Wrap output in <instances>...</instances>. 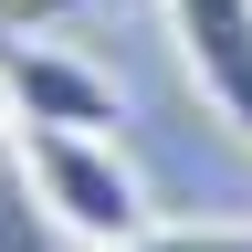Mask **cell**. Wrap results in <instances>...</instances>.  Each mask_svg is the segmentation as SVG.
Segmentation results:
<instances>
[{
    "mask_svg": "<svg viewBox=\"0 0 252 252\" xmlns=\"http://www.w3.org/2000/svg\"><path fill=\"white\" fill-rule=\"evenodd\" d=\"M11 168L21 200L53 220L74 252H116L147 231V179L126 168L116 137H74V126H11Z\"/></svg>",
    "mask_w": 252,
    "mask_h": 252,
    "instance_id": "obj_1",
    "label": "cell"
},
{
    "mask_svg": "<svg viewBox=\"0 0 252 252\" xmlns=\"http://www.w3.org/2000/svg\"><path fill=\"white\" fill-rule=\"evenodd\" d=\"M0 116L105 137V126H126V84L105 63H84L74 42H53V32H0Z\"/></svg>",
    "mask_w": 252,
    "mask_h": 252,
    "instance_id": "obj_2",
    "label": "cell"
},
{
    "mask_svg": "<svg viewBox=\"0 0 252 252\" xmlns=\"http://www.w3.org/2000/svg\"><path fill=\"white\" fill-rule=\"evenodd\" d=\"M168 42L189 63V84H200V105L252 158V0H168Z\"/></svg>",
    "mask_w": 252,
    "mask_h": 252,
    "instance_id": "obj_3",
    "label": "cell"
},
{
    "mask_svg": "<svg viewBox=\"0 0 252 252\" xmlns=\"http://www.w3.org/2000/svg\"><path fill=\"white\" fill-rule=\"evenodd\" d=\"M116 252H252L242 220H147L137 242H116Z\"/></svg>",
    "mask_w": 252,
    "mask_h": 252,
    "instance_id": "obj_4",
    "label": "cell"
},
{
    "mask_svg": "<svg viewBox=\"0 0 252 252\" xmlns=\"http://www.w3.org/2000/svg\"><path fill=\"white\" fill-rule=\"evenodd\" d=\"M0 137H11V116H0Z\"/></svg>",
    "mask_w": 252,
    "mask_h": 252,
    "instance_id": "obj_5",
    "label": "cell"
}]
</instances>
